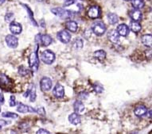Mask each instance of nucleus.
Masks as SVG:
<instances>
[{
	"instance_id": "obj_36",
	"label": "nucleus",
	"mask_w": 152,
	"mask_h": 134,
	"mask_svg": "<svg viewBox=\"0 0 152 134\" xmlns=\"http://www.w3.org/2000/svg\"><path fill=\"white\" fill-rule=\"evenodd\" d=\"M11 123V121H6L5 120H0V128H2L3 126H5L6 125Z\"/></svg>"
},
{
	"instance_id": "obj_15",
	"label": "nucleus",
	"mask_w": 152,
	"mask_h": 134,
	"mask_svg": "<svg viewBox=\"0 0 152 134\" xmlns=\"http://www.w3.org/2000/svg\"><path fill=\"white\" fill-rule=\"evenodd\" d=\"M73 109H74L75 113L79 114H82L85 110V105L83 104L82 102L77 100L73 103Z\"/></svg>"
},
{
	"instance_id": "obj_7",
	"label": "nucleus",
	"mask_w": 152,
	"mask_h": 134,
	"mask_svg": "<svg viewBox=\"0 0 152 134\" xmlns=\"http://www.w3.org/2000/svg\"><path fill=\"white\" fill-rule=\"evenodd\" d=\"M57 37H58V40L64 44L69 43L71 40V35L66 30H61L60 32H58Z\"/></svg>"
},
{
	"instance_id": "obj_38",
	"label": "nucleus",
	"mask_w": 152,
	"mask_h": 134,
	"mask_svg": "<svg viewBox=\"0 0 152 134\" xmlns=\"http://www.w3.org/2000/svg\"><path fill=\"white\" fill-rule=\"evenodd\" d=\"M6 0H0V5H2V4H3V3H5Z\"/></svg>"
},
{
	"instance_id": "obj_9",
	"label": "nucleus",
	"mask_w": 152,
	"mask_h": 134,
	"mask_svg": "<svg viewBox=\"0 0 152 134\" xmlns=\"http://www.w3.org/2000/svg\"><path fill=\"white\" fill-rule=\"evenodd\" d=\"M53 95L56 97L57 99H62L65 96V89H64L63 86L60 83L55 85V87H53Z\"/></svg>"
},
{
	"instance_id": "obj_28",
	"label": "nucleus",
	"mask_w": 152,
	"mask_h": 134,
	"mask_svg": "<svg viewBox=\"0 0 152 134\" xmlns=\"http://www.w3.org/2000/svg\"><path fill=\"white\" fill-rule=\"evenodd\" d=\"M2 117H3V118H13V119H15V118H18V115L17 114H14V113H12V112H4L2 114Z\"/></svg>"
},
{
	"instance_id": "obj_2",
	"label": "nucleus",
	"mask_w": 152,
	"mask_h": 134,
	"mask_svg": "<svg viewBox=\"0 0 152 134\" xmlns=\"http://www.w3.org/2000/svg\"><path fill=\"white\" fill-rule=\"evenodd\" d=\"M41 60L45 64H52L55 60V54L51 50H45L41 54Z\"/></svg>"
},
{
	"instance_id": "obj_16",
	"label": "nucleus",
	"mask_w": 152,
	"mask_h": 134,
	"mask_svg": "<svg viewBox=\"0 0 152 134\" xmlns=\"http://www.w3.org/2000/svg\"><path fill=\"white\" fill-rule=\"evenodd\" d=\"M129 15H130L131 18L132 19V21H136V22H139L142 18L141 11L139 10H137V9H135V10L131 11Z\"/></svg>"
},
{
	"instance_id": "obj_22",
	"label": "nucleus",
	"mask_w": 152,
	"mask_h": 134,
	"mask_svg": "<svg viewBox=\"0 0 152 134\" xmlns=\"http://www.w3.org/2000/svg\"><path fill=\"white\" fill-rule=\"evenodd\" d=\"M130 29L131 30L134 32V33H138L141 30L142 27L140 24L138 22H136V21H131L130 23Z\"/></svg>"
},
{
	"instance_id": "obj_39",
	"label": "nucleus",
	"mask_w": 152,
	"mask_h": 134,
	"mask_svg": "<svg viewBox=\"0 0 152 134\" xmlns=\"http://www.w3.org/2000/svg\"><path fill=\"white\" fill-rule=\"evenodd\" d=\"M38 2H42V1H44V0H37Z\"/></svg>"
},
{
	"instance_id": "obj_35",
	"label": "nucleus",
	"mask_w": 152,
	"mask_h": 134,
	"mask_svg": "<svg viewBox=\"0 0 152 134\" xmlns=\"http://www.w3.org/2000/svg\"><path fill=\"white\" fill-rule=\"evenodd\" d=\"M37 134H50V133L48 130L46 129H40L39 130H38L36 133Z\"/></svg>"
},
{
	"instance_id": "obj_4",
	"label": "nucleus",
	"mask_w": 152,
	"mask_h": 134,
	"mask_svg": "<svg viewBox=\"0 0 152 134\" xmlns=\"http://www.w3.org/2000/svg\"><path fill=\"white\" fill-rule=\"evenodd\" d=\"M92 31L97 36H102L106 32V26L101 22H97L92 25Z\"/></svg>"
},
{
	"instance_id": "obj_11",
	"label": "nucleus",
	"mask_w": 152,
	"mask_h": 134,
	"mask_svg": "<svg viewBox=\"0 0 152 134\" xmlns=\"http://www.w3.org/2000/svg\"><path fill=\"white\" fill-rule=\"evenodd\" d=\"M10 30H11V32L13 34L18 35V34H20V33H22V27L20 23L13 21L10 24Z\"/></svg>"
},
{
	"instance_id": "obj_12",
	"label": "nucleus",
	"mask_w": 152,
	"mask_h": 134,
	"mask_svg": "<svg viewBox=\"0 0 152 134\" xmlns=\"http://www.w3.org/2000/svg\"><path fill=\"white\" fill-rule=\"evenodd\" d=\"M116 32L121 37H127L129 34V28L126 24H120L116 28Z\"/></svg>"
},
{
	"instance_id": "obj_24",
	"label": "nucleus",
	"mask_w": 152,
	"mask_h": 134,
	"mask_svg": "<svg viewBox=\"0 0 152 134\" xmlns=\"http://www.w3.org/2000/svg\"><path fill=\"white\" fill-rule=\"evenodd\" d=\"M108 20L111 25H116L119 21V18L114 13H109L108 14Z\"/></svg>"
},
{
	"instance_id": "obj_18",
	"label": "nucleus",
	"mask_w": 152,
	"mask_h": 134,
	"mask_svg": "<svg viewBox=\"0 0 152 134\" xmlns=\"http://www.w3.org/2000/svg\"><path fill=\"white\" fill-rule=\"evenodd\" d=\"M65 26H66L67 30H69L72 33H76L77 31L78 25L77 23L74 22V21H69V22H67L66 24H65Z\"/></svg>"
},
{
	"instance_id": "obj_13",
	"label": "nucleus",
	"mask_w": 152,
	"mask_h": 134,
	"mask_svg": "<svg viewBox=\"0 0 152 134\" xmlns=\"http://www.w3.org/2000/svg\"><path fill=\"white\" fill-rule=\"evenodd\" d=\"M108 37L109 41L114 44H118L119 42V35L116 32V30H111L108 33Z\"/></svg>"
},
{
	"instance_id": "obj_27",
	"label": "nucleus",
	"mask_w": 152,
	"mask_h": 134,
	"mask_svg": "<svg viewBox=\"0 0 152 134\" xmlns=\"http://www.w3.org/2000/svg\"><path fill=\"white\" fill-rule=\"evenodd\" d=\"M29 96H30V101L32 102H33L36 100V87H35V86L33 84L32 86V87H31V92L29 94Z\"/></svg>"
},
{
	"instance_id": "obj_8",
	"label": "nucleus",
	"mask_w": 152,
	"mask_h": 134,
	"mask_svg": "<svg viewBox=\"0 0 152 134\" xmlns=\"http://www.w3.org/2000/svg\"><path fill=\"white\" fill-rule=\"evenodd\" d=\"M5 40L7 46L11 48V49H15L18 45V40L14 35L9 34L6 37Z\"/></svg>"
},
{
	"instance_id": "obj_25",
	"label": "nucleus",
	"mask_w": 152,
	"mask_h": 134,
	"mask_svg": "<svg viewBox=\"0 0 152 134\" xmlns=\"http://www.w3.org/2000/svg\"><path fill=\"white\" fill-rule=\"evenodd\" d=\"M17 110H18V112L22 113V114H26V113L30 112V106L25 104H22V103H19L17 107Z\"/></svg>"
},
{
	"instance_id": "obj_23",
	"label": "nucleus",
	"mask_w": 152,
	"mask_h": 134,
	"mask_svg": "<svg viewBox=\"0 0 152 134\" xmlns=\"http://www.w3.org/2000/svg\"><path fill=\"white\" fill-rule=\"evenodd\" d=\"M94 57L97 60H100V61H103V60H104L105 58H106V52L102 49H100V50H97L96 52H94Z\"/></svg>"
},
{
	"instance_id": "obj_3",
	"label": "nucleus",
	"mask_w": 152,
	"mask_h": 134,
	"mask_svg": "<svg viewBox=\"0 0 152 134\" xmlns=\"http://www.w3.org/2000/svg\"><path fill=\"white\" fill-rule=\"evenodd\" d=\"M29 66H30V68L34 72L38 71L39 67V59L37 54V51L32 52L29 56Z\"/></svg>"
},
{
	"instance_id": "obj_37",
	"label": "nucleus",
	"mask_w": 152,
	"mask_h": 134,
	"mask_svg": "<svg viewBox=\"0 0 152 134\" xmlns=\"http://www.w3.org/2000/svg\"><path fill=\"white\" fill-rule=\"evenodd\" d=\"M5 102V99H4V96H3V94L0 93V105H2Z\"/></svg>"
},
{
	"instance_id": "obj_32",
	"label": "nucleus",
	"mask_w": 152,
	"mask_h": 134,
	"mask_svg": "<svg viewBox=\"0 0 152 134\" xmlns=\"http://www.w3.org/2000/svg\"><path fill=\"white\" fill-rule=\"evenodd\" d=\"M94 90L97 93H102L104 91V88L99 83H97V84L94 85Z\"/></svg>"
},
{
	"instance_id": "obj_29",
	"label": "nucleus",
	"mask_w": 152,
	"mask_h": 134,
	"mask_svg": "<svg viewBox=\"0 0 152 134\" xmlns=\"http://www.w3.org/2000/svg\"><path fill=\"white\" fill-rule=\"evenodd\" d=\"M74 48H76L77 49H81L83 48V41L82 39L77 38L74 42V44H73Z\"/></svg>"
},
{
	"instance_id": "obj_41",
	"label": "nucleus",
	"mask_w": 152,
	"mask_h": 134,
	"mask_svg": "<svg viewBox=\"0 0 152 134\" xmlns=\"http://www.w3.org/2000/svg\"><path fill=\"white\" fill-rule=\"evenodd\" d=\"M0 111H1V107H0Z\"/></svg>"
},
{
	"instance_id": "obj_17",
	"label": "nucleus",
	"mask_w": 152,
	"mask_h": 134,
	"mask_svg": "<svg viewBox=\"0 0 152 134\" xmlns=\"http://www.w3.org/2000/svg\"><path fill=\"white\" fill-rule=\"evenodd\" d=\"M69 121L72 125H78L80 123V115L77 113H72L69 116Z\"/></svg>"
},
{
	"instance_id": "obj_30",
	"label": "nucleus",
	"mask_w": 152,
	"mask_h": 134,
	"mask_svg": "<svg viewBox=\"0 0 152 134\" xmlns=\"http://www.w3.org/2000/svg\"><path fill=\"white\" fill-rule=\"evenodd\" d=\"M18 73L22 76H26V75H27L29 74V69H27L25 67H23V66H21V67L18 68Z\"/></svg>"
},
{
	"instance_id": "obj_33",
	"label": "nucleus",
	"mask_w": 152,
	"mask_h": 134,
	"mask_svg": "<svg viewBox=\"0 0 152 134\" xmlns=\"http://www.w3.org/2000/svg\"><path fill=\"white\" fill-rule=\"evenodd\" d=\"M9 104H10V106L13 107L15 106L17 104L16 102V99H15V96L11 95V98H10V102H9Z\"/></svg>"
},
{
	"instance_id": "obj_19",
	"label": "nucleus",
	"mask_w": 152,
	"mask_h": 134,
	"mask_svg": "<svg viewBox=\"0 0 152 134\" xmlns=\"http://www.w3.org/2000/svg\"><path fill=\"white\" fill-rule=\"evenodd\" d=\"M147 109L144 106H139L135 109L134 110V113H135V115L137 116V117H143L144 115L147 114Z\"/></svg>"
},
{
	"instance_id": "obj_6",
	"label": "nucleus",
	"mask_w": 152,
	"mask_h": 134,
	"mask_svg": "<svg viewBox=\"0 0 152 134\" xmlns=\"http://www.w3.org/2000/svg\"><path fill=\"white\" fill-rule=\"evenodd\" d=\"M53 83L49 77H43L40 81V87L41 90L44 92H47L52 88Z\"/></svg>"
},
{
	"instance_id": "obj_21",
	"label": "nucleus",
	"mask_w": 152,
	"mask_h": 134,
	"mask_svg": "<svg viewBox=\"0 0 152 134\" xmlns=\"http://www.w3.org/2000/svg\"><path fill=\"white\" fill-rule=\"evenodd\" d=\"M22 6L25 7V9L27 11V14H28V16H29V18H30V20H31V22H32L33 24V25H35V26H38V23H37V22L35 21V19H34V18H33V11H31V9L27 5H26V4H22Z\"/></svg>"
},
{
	"instance_id": "obj_31",
	"label": "nucleus",
	"mask_w": 152,
	"mask_h": 134,
	"mask_svg": "<svg viewBox=\"0 0 152 134\" xmlns=\"http://www.w3.org/2000/svg\"><path fill=\"white\" fill-rule=\"evenodd\" d=\"M14 14L11 12H9L5 15V21L6 22H11L14 21Z\"/></svg>"
},
{
	"instance_id": "obj_10",
	"label": "nucleus",
	"mask_w": 152,
	"mask_h": 134,
	"mask_svg": "<svg viewBox=\"0 0 152 134\" xmlns=\"http://www.w3.org/2000/svg\"><path fill=\"white\" fill-rule=\"evenodd\" d=\"M100 14H101L100 9V7L97 6H92L91 8L89 10V11H88V16H89L90 18H92V19L98 18L100 16Z\"/></svg>"
},
{
	"instance_id": "obj_26",
	"label": "nucleus",
	"mask_w": 152,
	"mask_h": 134,
	"mask_svg": "<svg viewBox=\"0 0 152 134\" xmlns=\"http://www.w3.org/2000/svg\"><path fill=\"white\" fill-rule=\"evenodd\" d=\"M133 7L137 10H140L143 7L144 2L143 0H131Z\"/></svg>"
},
{
	"instance_id": "obj_5",
	"label": "nucleus",
	"mask_w": 152,
	"mask_h": 134,
	"mask_svg": "<svg viewBox=\"0 0 152 134\" xmlns=\"http://www.w3.org/2000/svg\"><path fill=\"white\" fill-rule=\"evenodd\" d=\"M35 39L37 42L41 43L43 46H49L53 42L52 37L47 34H38Z\"/></svg>"
},
{
	"instance_id": "obj_1",
	"label": "nucleus",
	"mask_w": 152,
	"mask_h": 134,
	"mask_svg": "<svg viewBox=\"0 0 152 134\" xmlns=\"http://www.w3.org/2000/svg\"><path fill=\"white\" fill-rule=\"evenodd\" d=\"M51 12L53 14H55L56 16L59 17L61 19H69L73 16V13L72 11L65 10L63 8H59V7L51 9Z\"/></svg>"
},
{
	"instance_id": "obj_34",
	"label": "nucleus",
	"mask_w": 152,
	"mask_h": 134,
	"mask_svg": "<svg viewBox=\"0 0 152 134\" xmlns=\"http://www.w3.org/2000/svg\"><path fill=\"white\" fill-rule=\"evenodd\" d=\"M36 113L38 114L43 115V116L45 114V109L43 107H40L38 109H36Z\"/></svg>"
},
{
	"instance_id": "obj_40",
	"label": "nucleus",
	"mask_w": 152,
	"mask_h": 134,
	"mask_svg": "<svg viewBox=\"0 0 152 134\" xmlns=\"http://www.w3.org/2000/svg\"><path fill=\"white\" fill-rule=\"evenodd\" d=\"M124 1H127V2H128V1H131V0H124Z\"/></svg>"
},
{
	"instance_id": "obj_20",
	"label": "nucleus",
	"mask_w": 152,
	"mask_h": 134,
	"mask_svg": "<svg viewBox=\"0 0 152 134\" xmlns=\"http://www.w3.org/2000/svg\"><path fill=\"white\" fill-rule=\"evenodd\" d=\"M142 43L147 47H151L152 43V37L151 34H145V35L142 36L141 38Z\"/></svg>"
},
{
	"instance_id": "obj_14",
	"label": "nucleus",
	"mask_w": 152,
	"mask_h": 134,
	"mask_svg": "<svg viewBox=\"0 0 152 134\" xmlns=\"http://www.w3.org/2000/svg\"><path fill=\"white\" fill-rule=\"evenodd\" d=\"M11 86V80L8 77L3 74H0V87L6 88Z\"/></svg>"
}]
</instances>
